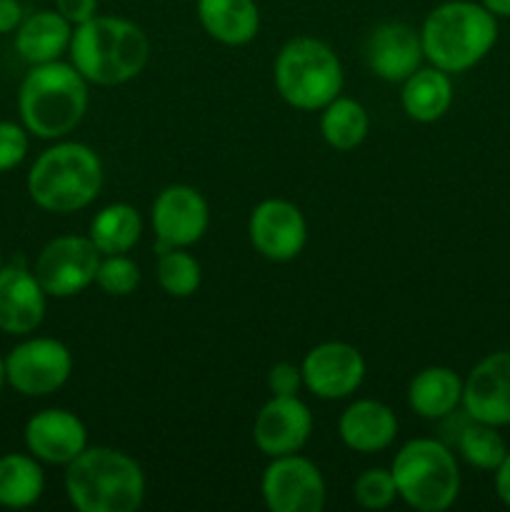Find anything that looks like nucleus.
Returning a JSON list of instances; mask_svg holds the SVG:
<instances>
[{
  "instance_id": "1",
  "label": "nucleus",
  "mask_w": 510,
  "mask_h": 512,
  "mask_svg": "<svg viewBox=\"0 0 510 512\" xmlns=\"http://www.w3.org/2000/svg\"><path fill=\"white\" fill-rule=\"evenodd\" d=\"M68 53L70 63L88 83L113 88L143 73L150 58V43L133 20L95 15L83 25H75Z\"/></svg>"
},
{
  "instance_id": "2",
  "label": "nucleus",
  "mask_w": 510,
  "mask_h": 512,
  "mask_svg": "<svg viewBox=\"0 0 510 512\" xmlns=\"http://www.w3.org/2000/svg\"><path fill=\"white\" fill-rule=\"evenodd\" d=\"M65 493L80 512H133L143 505V468L115 448H85L65 465Z\"/></svg>"
},
{
  "instance_id": "3",
  "label": "nucleus",
  "mask_w": 510,
  "mask_h": 512,
  "mask_svg": "<svg viewBox=\"0 0 510 512\" xmlns=\"http://www.w3.org/2000/svg\"><path fill=\"white\" fill-rule=\"evenodd\" d=\"M88 110V80L73 63H40L28 70L18 90V113L35 138L58 140L78 128Z\"/></svg>"
},
{
  "instance_id": "4",
  "label": "nucleus",
  "mask_w": 510,
  "mask_h": 512,
  "mask_svg": "<svg viewBox=\"0 0 510 512\" xmlns=\"http://www.w3.org/2000/svg\"><path fill=\"white\" fill-rule=\"evenodd\" d=\"M423 53L445 73H465L493 50L498 18L473 0H448L428 13L420 28Z\"/></svg>"
},
{
  "instance_id": "5",
  "label": "nucleus",
  "mask_w": 510,
  "mask_h": 512,
  "mask_svg": "<svg viewBox=\"0 0 510 512\" xmlns=\"http://www.w3.org/2000/svg\"><path fill=\"white\" fill-rule=\"evenodd\" d=\"M103 188V163L83 143H55L28 173V193L38 208L68 215L88 208Z\"/></svg>"
},
{
  "instance_id": "6",
  "label": "nucleus",
  "mask_w": 510,
  "mask_h": 512,
  "mask_svg": "<svg viewBox=\"0 0 510 512\" xmlns=\"http://www.w3.org/2000/svg\"><path fill=\"white\" fill-rule=\"evenodd\" d=\"M398 498L418 512H443L458 500L460 468L453 450L433 438H415L395 453L393 465Z\"/></svg>"
},
{
  "instance_id": "7",
  "label": "nucleus",
  "mask_w": 510,
  "mask_h": 512,
  "mask_svg": "<svg viewBox=\"0 0 510 512\" xmlns=\"http://www.w3.org/2000/svg\"><path fill=\"white\" fill-rule=\"evenodd\" d=\"M280 98L298 110H323L343 90V65L335 50L318 38H293L273 65Z\"/></svg>"
},
{
  "instance_id": "8",
  "label": "nucleus",
  "mask_w": 510,
  "mask_h": 512,
  "mask_svg": "<svg viewBox=\"0 0 510 512\" xmlns=\"http://www.w3.org/2000/svg\"><path fill=\"white\" fill-rule=\"evenodd\" d=\"M8 385L25 398H43L63 388L73 373L68 345L55 338H28L5 358Z\"/></svg>"
},
{
  "instance_id": "9",
  "label": "nucleus",
  "mask_w": 510,
  "mask_h": 512,
  "mask_svg": "<svg viewBox=\"0 0 510 512\" xmlns=\"http://www.w3.org/2000/svg\"><path fill=\"white\" fill-rule=\"evenodd\" d=\"M100 258L88 235H60L40 250L33 273L50 298H73L95 283Z\"/></svg>"
},
{
  "instance_id": "10",
  "label": "nucleus",
  "mask_w": 510,
  "mask_h": 512,
  "mask_svg": "<svg viewBox=\"0 0 510 512\" xmlns=\"http://www.w3.org/2000/svg\"><path fill=\"white\" fill-rule=\"evenodd\" d=\"M260 493L270 512H320L328 498L318 465L298 453L273 458L260 480Z\"/></svg>"
},
{
  "instance_id": "11",
  "label": "nucleus",
  "mask_w": 510,
  "mask_h": 512,
  "mask_svg": "<svg viewBox=\"0 0 510 512\" xmlns=\"http://www.w3.org/2000/svg\"><path fill=\"white\" fill-rule=\"evenodd\" d=\"M210 225V208L203 193L190 185H168L160 190L153 203V230L158 245L165 253L173 248H188L198 243Z\"/></svg>"
},
{
  "instance_id": "12",
  "label": "nucleus",
  "mask_w": 510,
  "mask_h": 512,
  "mask_svg": "<svg viewBox=\"0 0 510 512\" xmlns=\"http://www.w3.org/2000/svg\"><path fill=\"white\" fill-rule=\"evenodd\" d=\"M248 235L253 248L273 263H288L303 253L308 243V223L298 205L280 198L258 203L250 213Z\"/></svg>"
},
{
  "instance_id": "13",
  "label": "nucleus",
  "mask_w": 510,
  "mask_h": 512,
  "mask_svg": "<svg viewBox=\"0 0 510 512\" xmlns=\"http://www.w3.org/2000/svg\"><path fill=\"white\" fill-rule=\"evenodd\" d=\"M303 385L320 400L350 398L365 378V360L358 348L340 340L315 345L303 358Z\"/></svg>"
},
{
  "instance_id": "14",
  "label": "nucleus",
  "mask_w": 510,
  "mask_h": 512,
  "mask_svg": "<svg viewBox=\"0 0 510 512\" xmlns=\"http://www.w3.org/2000/svg\"><path fill=\"white\" fill-rule=\"evenodd\" d=\"M313 433V413L298 395H273L260 408L253 440L268 458L300 453Z\"/></svg>"
},
{
  "instance_id": "15",
  "label": "nucleus",
  "mask_w": 510,
  "mask_h": 512,
  "mask_svg": "<svg viewBox=\"0 0 510 512\" xmlns=\"http://www.w3.org/2000/svg\"><path fill=\"white\" fill-rule=\"evenodd\" d=\"M463 410L473 420L510 425V350L490 353L463 380Z\"/></svg>"
},
{
  "instance_id": "16",
  "label": "nucleus",
  "mask_w": 510,
  "mask_h": 512,
  "mask_svg": "<svg viewBox=\"0 0 510 512\" xmlns=\"http://www.w3.org/2000/svg\"><path fill=\"white\" fill-rule=\"evenodd\" d=\"M23 438L28 453L48 465H68L88 448V430L83 420L63 408L35 413L25 423Z\"/></svg>"
},
{
  "instance_id": "17",
  "label": "nucleus",
  "mask_w": 510,
  "mask_h": 512,
  "mask_svg": "<svg viewBox=\"0 0 510 512\" xmlns=\"http://www.w3.org/2000/svg\"><path fill=\"white\" fill-rule=\"evenodd\" d=\"M423 40L420 30L410 28L408 23L390 20L370 30L365 40V60L368 68L378 78L388 83H403L423 63Z\"/></svg>"
},
{
  "instance_id": "18",
  "label": "nucleus",
  "mask_w": 510,
  "mask_h": 512,
  "mask_svg": "<svg viewBox=\"0 0 510 512\" xmlns=\"http://www.w3.org/2000/svg\"><path fill=\"white\" fill-rule=\"evenodd\" d=\"M48 310V293L35 273L13 263L0 268V330L8 335H28L40 328Z\"/></svg>"
},
{
  "instance_id": "19",
  "label": "nucleus",
  "mask_w": 510,
  "mask_h": 512,
  "mask_svg": "<svg viewBox=\"0 0 510 512\" xmlns=\"http://www.w3.org/2000/svg\"><path fill=\"white\" fill-rule=\"evenodd\" d=\"M340 440L355 453H380L398 435V418L380 400H355L338 420Z\"/></svg>"
},
{
  "instance_id": "20",
  "label": "nucleus",
  "mask_w": 510,
  "mask_h": 512,
  "mask_svg": "<svg viewBox=\"0 0 510 512\" xmlns=\"http://www.w3.org/2000/svg\"><path fill=\"white\" fill-rule=\"evenodd\" d=\"M73 25L58 10H38L15 30V50L30 65L53 63L70 48Z\"/></svg>"
},
{
  "instance_id": "21",
  "label": "nucleus",
  "mask_w": 510,
  "mask_h": 512,
  "mask_svg": "<svg viewBox=\"0 0 510 512\" xmlns=\"http://www.w3.org/2000/svg\"><path fill=\"white\" fill-rule=\"evenodd\" d=\"M195 10L205 33L223 45H248L260 30L255 0H198Z\"/></svg>"
},
{
  "instance_id": "22",
  "label": "nucleus",
  "mask_w": 510,
  "mask_h": 512,
  "mask_svg": "<svg viewBox=\"0 0 510 512\" xmlns=\"http://www.w3.org/2000/svg\"><path fill=\"white\" fill-rule=\"evenodd\" d=\"M463 403V378L445 365L423 368L408 385V405L425 420L448 418Z\"/></svg>"
},
{
  "instance_id": "23",
  "label": "nucleus",
  "mask_w": 510,
  "mask_h": 512,
  "mask_svg": "<svg viewBox=\"0 0 510 512\" xmlns=\"http://www.w3.org/2000/svg\"><path fill=\"white\" fill-rule=\"evenodd\" d=\"M400 103L405 115L415 123H435L453 105V80L440 68H418L403 80Z\"/></svg>"
},
{
  "instance_id": "24",
  "label": "nucleus",
  "mask_w": 510,
  "mask_h": 512,
  "mask_svg": "<svg viewBox=\"0 0 510 512\" xmlns=\"http://www.w3.org/2000/svg\"><path fill=\"white\" fill-rule=\"evenodd\" d=\"M45 490V473L40 460L25 453H8L0 458V505L10 510L30 508Z\"/></svg>"
},
{
  "instance_id": "25",
  "label": "nucleus",
  "mask_w": 510,
  "mask_h": 512,
  "mask_svg": "<svg viewBox=\"0 0 510 512\" xmlns=\"http://www.w3.org/2000/svg\"><path fill=\"white\" fill-rule=\"evenodd\" d=\"M143 220L140 213L128 203L105 205L90 223V235L100 255H123L140 240Z\"/></svg>"
},
{
  "instance_id": "26",
  "label": "nucleus",
  "mask_w": 510,
  "mask_h": 512,
  "mask_svg": "<svg viewBox=\"0 0 510 512\" xmlns=\"http://www.w3.org/2000/svg\"><path fill=\"white\" fill-rule=\"evenodd\" d=\"M368 130V110L353 98L338 95V98L325 105L323 115H320V133H323L325 143L330 148L340 150V153L358 148L365 135H368Z\"/></svg>"
},
{
  "instance_id": "27",
  "label": "nucleus",
  "mask_w": 510,
  "mask_h": 512,
  "mask_svg": "<svg viewBox=\"0 0 510 512\" xmlns=\"http://www.w3.org/2000/svg\"><path fill=\"white\" fill-rule=\"evenodd\" d=\"M455 448H458L460 458H463L470 468L490 470V473H495L498 465L505 460V455H508V445H505L498 428H495V425L478 423V420L473 418H470L468 423L463 425V430L458 433Z\"/></svg>"
},
{
  "instance_id": "28",
  "label": "nucleus",
  "mask_w": 510,
  "mask_h": 512,
  "mask_svg": "<svg viewBox=\"0 0 510 512\" xmlns=\"http://www.w3.org/2000/svg\"><path fill=\"white\" fill-rule=\"evenodd\" d=\"M155 275H158L160 288H163L170 298H190V295L200 288V280H203L200 263L193 255L185 253L183 248H173L160 253Z\"/></svg>"
},
{
  "instance_id": "29",
  "label": "nucleus",
  "mask_w": 510,
  "mask_h": 512,
  "mask_svg": "<svg viewBox=\"0 0 510 512\" xmlns=\"http://www.w3.org/2000/svg\"><path fill=\"white\" fill-rule=\"evenodd\" d=\"M95 283L100 285L103 293L125 298V295L135 293V288L140 285V268L125 253L103 255L98 265V273H95Z\"/></svg>"
},
{
  "instance_id": "30",
  "label": "nucleus",
  "mask_w": 510,
  "mask_h": 512,
  "mask_svg": "<svg viewBox=\"0 0 510 512\" xmlns=\"http://www.w3.org/2000/svg\"><path fill=\"white\" fill-rule=\"evenodd\" d=\"M353 495L358 500V505L368 510H385L388 505H393V500L398 498V488H395L393 473L385 468H370L355 478Z\"/></svg>"
},
{
  "instance_id": "31",
  "label": "nucleus",
  "mask_w": 510,
  "mask_h": 512,
  "mask_svg": "<svg viewBox=\"0 0 510 512\" xmlns=\"http://www.w3.org/2000/svg\"><path fill=\"white\" fill-rule=\"evenodd\" d=\"M28 130L25 125L10 123L3 120L0 123V173L18 168L28 155Z\"/></svg>"
},
{
  "instance_id": "32",
  "label": "nucleus",
  "mask_w": 510,
  "mask_h": 512,
  "mask_svg": "<svg viewBox=\"0 0 510 512\" xmlns=\"http://www.w3.org/2000/svg\"><path fill=\"white\" fill-rule=\"evenodd\" d=\"M303 385V370L293 363H275L268 370L270 395H298Z\"/></svg>"
},
{
  "instance_id": "33",
  "label": "nucleus",
  "mask_w": 510,
  "mask_h": 512,
  "mask_svg": "<svg viewBox=\"0 0 510 512\" xmlns=\"http://www.w3.org/2000/svg\"><path fill=\"white\" fill-rule=\"evenodd\" d=\"M55 10L75 28L98 15V0H55Z\"/></svg>"
},
{
  "instance_id": "34",
  "label": "nucleus",
  "mask_w": 510,
  "mask_h": 512,
  "mask_svg": "<svg viewBox=\"0 0 510 512\" xmlns=\"http://www.w3.org/2000/svg\"><path fill=\"white\" fill-rule=\"evenodd\" d=\"M25 13L20 0H0V35L15 33L23 23Z\"/></svg>"
},
{
  "instance_id": "35",
  "label": "nucleus",
  "mask_w": 510,
  "mask_h": 512,
  "mask_svg": "<svg viewBox=\"0 0 510 512\" xmlns=\"http://www.w3.org/2000/svg\"><path fill=\"white\" fill-rule=\"evenodd\" d=\"M495 493H498L500 503L510 508V450L503 463L498 465V470H495Z\"/></svg>"
},
{
  "instance_id": "36",
  "label": "nucleus",
  "mask_w": 510,
  "mask_h": 512,
  "mask_svg": "<svg viewBox=\"0 0 510 512\" xmlns=\"http://www.w3.org/2000/svg\"><path fill=\"white\" fill-rule=\"evenodd\" d=\"M495 18H510V0H480Z\"/></svg>"
},
{
  "instance_id": "37",
  "label": "nucleus",
  "mask_w": 510,
  "mask_h": 512,
  "mask_svg": "<svg viewBox=\"0 0 510 512\" xmlns=\"http://www.w3.org/2000/svg\"><path fill=\"white\" fill-rule=\"evenodd\" d=\"M8 383V373H5V358H0V390Z\"/></svg>"
},
{
  "instance_id": "38",
  "label": "nucleus",
  "mask_w": 510,
  "mask_h": 512,
  "mask_svg": "<svg viewBox=\"0 0 510 512\" xmlns=\"http://www.w3.org/2000/svg\"><path fill=\"white\" fill-rule=\"evenodd\" d=\"M0 268H3V255H0Z\"/></svg>"
}]
</instances>
